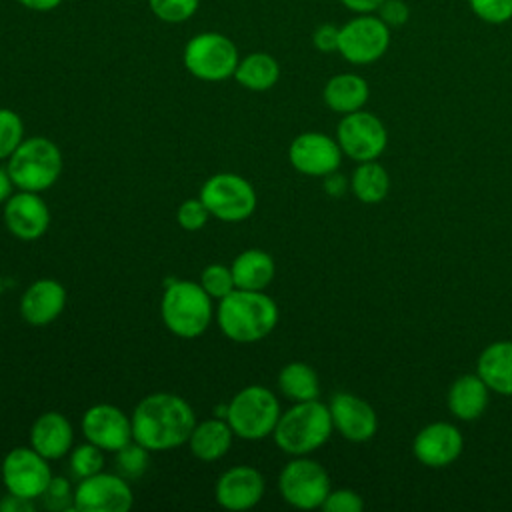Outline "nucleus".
Masks as SVG:
<instances>
[{"label":"nucleus","mask_w":512,"mask_h":512,"mask_svg":"<svg viewBox=\"0 0 512 512\" xmlns=\"http://www.w3.org/2000/svg\"><path fill=\"white\" fill-rule=\"evenodd\" d=\"M370 86L368 82L354 72H342L328 78L322 90L324 104L336 114H350L362 110L368 102Z\"/></svg>","instance_id":"24"},{"label":"nucleus","mask_w":512,"mask_h":512,"mask_svg":"<svg viewBox=\"0 0 512 512\" xmlns=\"http://www.w3.org/2000/svg\"><path fill=\"white\" fill-rule=\"evenodd\" d=\"M148 6L158 20L180 24L196 14L200 0H148Z\"/></svg>","instance_id":"34"},{"label":"nucleus","mask_w":512,"mask_h":512,"mask_svg":"<svg viewBox=\"0 0 512 512\" xmlns=\"http://www.w3.org/2000/svg\"><path fill=\"white\" fill-rule=\"evenodd\" d=\"M208 208L210 216L222 222H242L256 210V190L240 174L220 172L210 176L198 196Z\"/></svg>","instance_id":"8"},{"label":"nucleus","mask_w":512,"mask_h":512,"mask_svg":"<svg viewBox=\"0 0 512 512\" xmlns=\"http://www.w3.org/2000/svg\"><path fill=\"white\" fill-rule=\"evenodd\" d=\"M278 388L292 402L316 400L320 396L318 374L306 362H288L278 372Z\"/></svg>","instance_id":"28"},{"label":"nucleus","mask_w":512,"mask_h":512,"mask_svg":"<svg viewBox=\"0 0 512 512\" xmlns=\"http://www.w3.org/2000/svg\"><path fill=\"white\" fill-rule=\"evenodd\" d=\"M238 60L236 44L220 32H200L192 36L182 52L186 70L204 82H222L232 78Z\"/></svg>","instance_id":"7"},{"label":"nucleus","mask_w":512,"mask_h":512,"mask_svg":"<svg viewBox=\"0 0 512 512\" xmlns=\"http://www.w3.org/2000/svg\"><path fill=\"white\" fill-rule=\"evenodd\" d=\"M230 270L236 288L264 290L272 282L276 266L268 252L260 248H248L234 258Z\"/></svg>","instance_id":"26"},{"label":"nucleus","mask_w":512,"mask_h":512,"mask_svg":"<svg viewBox=\"0 0 512 512\" xmlns=\"http://www.w3.org/2000/svg\"><path fill=\"white\" fill-rule=\"evenodd\" d=\"M208 218H210V212L200 198H188L176 210L178 226L188 232H196V230L204 228Z\"/></svg>","instance_id":"37"},{"label":"nucleus","mask_w":512,"mask_h":512,"mask_svg":"<svg viewBox=\"0 0 512 512\" xmlns=\"http://www.w3.org/2000/svg\"><path fill=\"white\" fill-rule=\"evenodd\" d=\"M132 438L150 452H166L188 442L196 414L178 394L154 392L144 396L132 416Z\"/></svg>","instance_id":"1"},{"label":"nucleus","mask_w":512,"mask_h":512,"mask_svg":"<svg viewBox=\"0 0 512 512\" xmlns=\"http://www.w3.org/2000/svg\"><path fill=\"white\" fill-rule=\"evenodd\" d=\"M266 490L264 476L260 470L248 466V464H238L228 468L226 472L220 474L214 486L216 502L232 512H242L254 508Z\"/></svg>","instance_id":"17"},{"label":"nucleus","mask_w":512,"mask_h":512,"mask_svg":"<svg viewBox=\"0 0 512 512\" xmlns=\"http://www.w3.org/2000/svg\"><path fill=\"white\" fill-rule=\"evenodd\" d=\"M66 306V288L52 278L32 282L20 298V316L32 326L52 324Z\"/></svg>","instance_id":"20"},{"label":"nucleus","mask_w":512,"mask_h":512,"mask_svg":"<svg viewBox=\"0 0 512 512\" xmlns=\"http://www.w3.org/2000/svg\"><path fill=\"white\" fill-rule=\"evenodd\" d=\"M490 388L478 374H462L458 376L446 396L448 410L452 416L464 422H472L480 418L488 406Z\"/></svg>","instance_id":"22"},{"label":"nucleus","mask_w":512,"mask_h":512,"mask_svg":"<svg viewBox=\"0 0 512 512\" xmlns=\"http://www.w3.org/2000/svg\"><path fill=\"white\" fill-rule=\"evenodd\" d=\"M334 430L350 442H366L378 430L374 408L350 392H338L328 402Z\"/></svg>","instance_id":"19"},{"label":"nucleus","mask_w":512,"mask_h":512,"mask_svg":"<svg viewBox=\"0 0 512 512\" xmlns=\"http://www.w3.org/2000/svg\"><path fill=\"white\" fill-rule=\"evenodd\" d=\"M462 432L450 422H432L424 426L414 442L412 452L416 460L428 468H446L462 454Z\"/></svg>","instance_id":"18"},{"label":"nucleus","mask_w":512,"mask_h":512,"mask_svg":"<svg viewBox=\"0 0 512 512\" xmlns=\"http://www.w3.org/2000/svg\"><path fill=\"white\" fill-rule=\"evenodd\" d=\"M14 188H16V186H14V182H12L10 174H8V170L0 166V204H4V202L12 196V190H14Z\"/></svg>","instance_id":"45"},{"label":"nucleus","mask_w":512,"mask_h":512,"mask_svg":"<svg viewBox=\"0 0 512 512\" xmlns=\"http://www.w3.org/2000/svg\"><path fill=\"white\" fill-rule=\"evenodd\" d=\"M0 476L6 492L36 502L54 474L48 460L32 446H16L4 456Z\"/></svg>","instance_id":"11"},{"label":"nucleus","mask_w":512,"mask_h":512,"mask_svg":"<svg viewBox=\"0 0 512 512\" xmlns=\"http://www.w3.org/2000/svg\"><path fill=\"white\" fill-rule=\"evenodd\" d=\"M338 38H340V26L332 24V22H324L318 24L312 32V44L318 52L330 54V52H338Z\"/></svg>","instance_id":"40"},{"label":"nucleus","mask_w":512,"mask_h":512,"mask_svg":"<svg viewBox=\"0 0 512 512\" xmlns=\"http://www.w3.org/2000/svg\"><path fill=\"white\" fill-rule=\"evenodd\" d=\"M476 374L492 392L512 396V342L498 340L488 344L478 356Z\"/></svg>","instance_id":"23"},{"label":"nucleus","mask_w":512,"mask_h":512,"mask_svg":"<svg viewBox=\"0 0 512 512\" xmlns=\"http://www.w3.org/2000/svg\"><path fill=\"white\" fill-rule=\"evenodd\" d=\"M74 442V428L62 412L40 414L30 428V446L46 460H58L70 454Z\"/></svg>","instance_id":"21"},{"label":"nucleus","mask_w":512,"mask_h":512,"mask_svg":"<svg viewBox=\"0 0 512 512\" xmlns=\"http://www.w3.org/2000/svg\"><path fill=\"white\" fill-rule=\"evenodd\" d=\"M24 140V122L10 110L0 108V160H8Z\"/></svg>","instance_id":"32"},{"label":"nucleus","mask_w":512,"mask_h":512,"mask_svg":"<svg viewBox=\"0 0 512 512\" xmlns=\"http://www.w3.org/2000/svg\"><path fill=\"white\" fill-rule=\"evenodd\" d=\"M384 0H340V4L352 14H376Z\"/></svg>","instance_id":"42"},{"label":"nucleus","mask_w":512,"mask_h":512,"mask_svg":"<svg viewBox=\"0 0 512 512\" xmlns=\"http://www.w3.org/2000/svg\"><path fill=\"white\" fill-rule=\"evenodd\" d=\"M2 216L8 232L24 242L38 240L50 226L48 204L38 192H12L4 202Z\"/></svg>","instance_id":"16"},{"label":"nucleus","mask_w":512,"mask_h":512,"mask_svg":"<svg viewBox=\"0 0 512 512\" xmlns=\"http://www.w3.org/2000/svg\"><path fill=\"white\" fill-rule=\"evenodd\" d=\"M334 424L330 408L316 400L294 402L280 414L272 438L276 446L290 456H308L328 442Z\"/></svg>","instance_id":"3"},{"label":"nucleus","mask_w":512,"mask_h":512,"mask_svg":"<svg viewBox=\"0 0 512 512\" xmlns=\"http://www.w3.org/2000/svg\"><path fill=\"white\" fill-rule=\"evenodd\" d=\"M34 508H36L34 500H26L10 492H6V496H2L0 500V512H32Z\"/></svg>","instance_id":"41"},{"label":"nucleus","mask_w":512,"mask_h":512,"mask_svg":"<svg viewBox=\"0 0 512 512\" xmlns=\"http://www.w3.org/2000/svg\"><path fill=\"white\" fill-rule=\"evenodd\" d=\"M234 80L252 92L270 90L280 80V64L266 52H252L238 60Z\"/></svg>","instance_id":"27"},{"label":"nucleus","mask_w":512,"mask_h":512,"mask_svg":"<svg viewBox=\"0 0 512 512\" xmlns=\"http://www.w3.org/2000/svg\"><path fill=\"white\" fill-rule=\"evenodd\" d=\"M44 508L52 512H68L74 510V488L68 478L52 476L44 494L40 496Z\"/></svg>","instance_id":"35"},{"label":"nucleus","mask_w":512,"mask_h":512,"mask_svg":"<svg viewBox=\"0 0 512 512\" xmlns=\"http://www.w3.org/2000/svg\"><path fill=\"white\" fill-rule=\"evenodd\" d=\"M288 160L304 176H328L338 170L342 150L334 138L322 132H302L288 146Z\"/></svg>","instance_id":"14"},{"label":"nucleus","mask_w":512,"mask_h":512,"mask_svg":"<svg viewBox=\"0 0 512 512\" xmlns=\"http://www.w3.org/2000/svg\"><path fill=\"white\" fill-rule=\"evenodd\" d=\"M116 458V472L126 480H138L150 466V450L138 444L136 440L128 442L124 448L114 452Z\"/></svg>","instance_id":"30"},{"label":"nucleus","mask_w":512,"mask_h":512,"mask_svg":"<svg viewBox=\"0 0 512 512\" xmlns=\"http://www.w3.org/2000/svg\"><path fill=\"white\" fill-rule=\"evenodd\" d=\"M352 194L364 204H378L390 190V176L376 160L358 162L350 178Z\"/></svg>","instance_id":"29"},{"label":"nucleus","mask_w":512,"mask_h":512,"mask_svg":"<svg viewBox=\"0 0 512 512\" xmlns=\"http://www.w3.org/2000/svg\"><path fill=\"white\" fill-rule=\"evenodd\" d=\"M336 142L342 154L354 162H368L386 150L388 132L376 114L362 108L342 116L336 128Z\"/></svg>","instance_id":"12"},{"label":"nucleus","mask_w":512,"mask_h":512,"mask_svg":"<svg viewBox=\"0 0 512 512\" xmlns=\"http://www.w3.org/2000/svg\"><path fill=\"white\" fill-rule=\"evenodd\" d=\"M362 508H364L362 496L350 488L330 490L322 504L324 512H362Z\"/></svg>","instance_id":"38"},{"label":"nucleus","mask_w":512,"mask_h":512,"mask_svg":"<svg viewBox=\"0 0 512 512\" xmlns=\"http://www.w3.org/2000/svg\"><path fill=\"white\" fill-rule=\"evenodd\" d=\"M280 402L276 394L260 384L238 390L226 404V422L234 436L242 440H262L272 436L280 418Z\"/></svg>","instance_id":"6"},{"label":"nucleus","mask_w":512,"mask_h":512,"mask_svg":"<svg viewBox=\"0 0 512 512\" xmlns=\"http://www.w3.org/2000/svg\"><path fill=\"white\" fill-rule=\"evenodd\" d=\"M70 472L74 478L82 480L88 478L104 468V450L94 446L92 442L80 444L74 450H70Z\"/></svg>","instance_id":"31"},{"label":"nucleus","mask_w":512,"mask_h":512,"mask_svg":"<svg viewBox=\"0 0 512 512\" xmlns=\"http://www.w3.org/2000/svg\"><path fill=\"white\" fill-rule=\"evenodd\" d=\"M376 16L390 28H402L410 20V6L404 0H384L382 6L378 8Z\"/></svg>","instance_id":"39"},{"label":"nucleus","mask_w":512,"mask_h":512,"mask_svg":"<svg viewBox=\"0 0 512 512\" xmlns=\"http://www.w3.org/2000/svg\"><path fill=\"white\" fill-rule=\"evenodd\" d=\"M82 436L104 452H118L132 442V420L114 404H94L80 420Z\"/></svg>","instance_id":"15"},{"label":"nucleus","mask_w":512,"mask_h":512,"mask_svg":"<svg viewBox=\"0 0 512 512\" xmlns=\"http://www.w3.org/2000/svg\"><path fill=\"white\" fill-rule=\"evenodd\" d=\"M216 322L222 334L238 344L264 340L278 324V304L264 290L234 288L218 300Z\"/></svg>","instance_id":"2"},{"label":"nucleus","mask_w":512,"mask_h":512,"mask_svg":"<svg viewBox=\"0 0 512 512\" xmlns=\"http://www.w3.org/2000/svg\"><path fill=\"white\" fill-rule=\"evenodd\" d=\"M278 490L286 504L298 510L322 508L330 488L326 468L306 456H294L278 476Z\"/></svg>","instance_id":"9"},{"label":"nucleus","mask_w":512,"mask_h":512,"mask_svg":"<svg viewBox=\"0 0 512 512\" xmlns=\"http://www.w3.org/2000/svg\"><path fill=\"white\" fill-rule=\"evenodd\" d=\"M200 286L208 292V296L212 300H222L236 288L232 270H230V266H224V264L206 266L200 272Z\"/></svg>","instance_id":"33"},{"label":"nucleus","mask_w":512,"mask_h":512,"mask_svg":"<svg viewBox=\"0 0 512 512\" xmlns=\"http://www.w3.org/2000/svg\"><path fill=\"white\" fill-rule=\"evenodd\" d=\"M132 504V488L118 472L100 470L82 478L74 488V510L78 512H128Z\"/></svg>","instance_id":"13"},{"label":"nucleus","mask_w":512,"mask_h":512,"mask_svg":"<svg viewBox=\"0 0 512 512\" xmlns=\"http://www.w3.org/2000/svg\"><path fill=\"white\" fill-rule=\"evenodd\" d=\"M232 440H234V432L226 422V418L214 416V418L196 422L188 438V446L194 458L202 462H214V460H220L230 450Z\"/></svg>","instance_id":"25"},{"label":"nucleus","mask_w":512,"mask_h":512,"mask_svg":"<svg viewBox=\"0 0 512 512\" xmlns=\"http://www.w3.org/2000/svg\"><path fill=\"white\" fill-rule=\"evenodd\" d=\"M348 186H350V180H346V178H344L342 174H338V172H332V174L324 176V190H326L330 196H334V198L342 196Z\"/></svg>","instance_id":"43"},{"label":"nucleus","mask_w":512,"mask_h":512,"mask_svg":"<svg viewBox=\"0 0 512 512\" xmlns=\"http://www.w3.org/2000/svg\"><path fill=\"white\" fill-rule=\"evenodd\" d=\"M24 8L34 12H50L62 4V0H18Z\"/></svg>","instance_id":"44"},{"label":"nucleus","mask_w":512,"mask_h":512,"mask_svg":"<svg viewBox=\"0 0 512 512\" xmlns=\"http://www.w3.org/2000/svg\"><path fill=\"white\" fill-rule=\"evenodd\" d=\"M392 30L376 14H354L340 26L338 54L354 64L378 62L390 48Z\"/></svg>","instance_id":"10"},{"label":"nucleus","mask_w":512,"mask_h":512,"mask_svg":"<svg viewBox=\"0 0 512 512\" xmlns=\"http://www.w3.org/2000/svg\"><path fill=\"white\" fill-rule=\"evenodd\" d=\"M164 326L178 338L192 340L206 332L214 316V304L200 282L172 280L160 300Z\"/></svg>","instance_id":"4"},{"label":"nucleus","mask_w":512,"mask_h":512,"mask_svg":"<svg viewBox=\"0 0 512 512\" xmlns=\"http://www.w3.org/2000/svg\"><path fill=\"white\" fill-rule=\"evenodd\" d=\"M472 14L486 24H506L512 20V0H466Z\"/></svg>","instance_id":"36"},{"label":"nucleus","mask_w":512,"mask_h":512,"mask_svg":"<svg viewBox=\"0 0 512 512\" xmlns=\"http://www.w3.org/2000/svg\"><path fill=\"white\" fill-rule=\"evenodd\" d=\"M6 170L18 190L40 194L60 178L62 152L50 138H24L8 158Z\"/></svg>","instance_id":"5"}]
</instances>
